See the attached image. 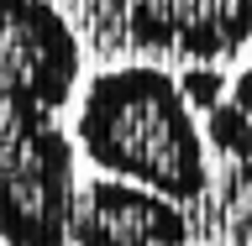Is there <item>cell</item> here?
<instances>
[{
    "mask_svg": "<svg viewBox=\"0 0 252 246\" xmlns=\"http://www.w3.org/2000/svg\"><path fill=\"white\" fill-rule=\"evenodd\" d=\"M79 63V37L53 0H0V115H58Z\"/></svg>",
    "mask_w": 252,
    "mask_h": 246,
    "instance_id": "obj_3",
    "label": "cell"
},
{
    "mask_svg": "<svg viewBox=\"0 0 252 246\" xmlns=\"http://www.w3.org/2000/svg\"><path fill=\"white\" fill-rule=\"evenodd\" d=\"M179 89H184V100H189V110H210L226 100V89H231V79H220L216 68H189V74H179Z\"/></svg>",
    "mask_w": 252,
    "mask_h": 246,
    "instance_id": "obj_6",
    "label": "cell"
},
{
    "mask_svg": "<svg viewBox=\"0 0 252 246\" xmlns=\"http://www.w3.org/2000/svg\"><path fill=\"white\" fill-rule=\"evenodd\" d=\"M79 141L58 115H0V241L74 246Z\"/></svg>",
    "mask_w": 252,
    "mask_h": 246,
    "instance_id": "obj_2",
    "label": "cell"
},
{
    "mask_svg": "<svg viewBox=\"0 0 252 246\" xmlns=\"http://www.w3.org/2000/svg\"><path fill=\"white\" fill-rule=\"evenodd\" d=\"M126 31L147 47H179L189 58H220L252 37V0H105Z\"/></svg>",
    "mask_w": 252,
    "mask_h": 246,
    "instance_id": "obj_5",
    "label": "cell"
},
{
    "mask_svg": "<svg viewBox=\"0 0 252 246\" xmlns=\"http://www.w3.org/2000/svg\"><path fill=\"white\" fill-rule=\"evenodd\" d=\"M79 152L105 178H126L173 204L210 189V141L189 110L179 79L163 68H105L79 100Z\"/></svg>",
    "mask_w": 252,
    "mask_h": 246,
    "instance_id": "obj_1",
    "label": "cell"
},
{
    "mask_svg": "<svg viewBox=\"0 0 252 246\" xmlns=\"http://www.w3.org/2000/svg\"><path fill=\"white\" fill-rule=\"evenodd\" d=\"M74 246H189L184 204L126 178H94L74 204Z\"/></svg>",
    "mask_w": 252,
    "mask_h": 246,
    "instance_id": "obj_4",
    "label": "cell"
}]
</instances>
